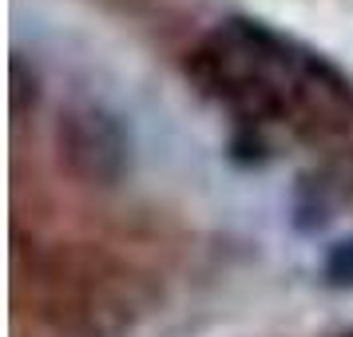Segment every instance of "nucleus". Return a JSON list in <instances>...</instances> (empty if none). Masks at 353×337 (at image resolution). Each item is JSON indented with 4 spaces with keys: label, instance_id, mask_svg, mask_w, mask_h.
I'll use <instances>...</instances> for the list:
<instances>
[{
    "label": "nucleus",
    "instance_id": "nucleus-1",
    "mask_svg": "<svg viewBox=\"0 0 353 337\" xmlns=\"http://www.w3.org/2000/svg\"><path fill=\"white\" fill-rule=\"evenodd\" d=\"M194 80L242 127H318L345 115L353 88L321 56L298 48L258 20H226L191 60Z\"/></svg>",
    "mask_w": 353,
    "mask_h": 337
},
{
    "label": "nucleus",
    "instance_id": "nucleus-3",
    "mask_svg": "<svg viewBox=\"0 0 353 337\" xmlns=\"http://www.w3.org/2000/svg\"><path fill=\"white\" fill-rule=\"evenodd\" d=\"M330 278L337 286H353V242H337L330 254Z\"/></svg>",
    "mask_w": 353,
    "mask_h": 337
},
{
    "label": "nucleus",
    "instance_id": "nucleus-2",
    "mask_svg": "<svg viewBox=\"0 0 353 337\" xmlns=\"http://www.w3.org/2000/svg\"><path fill=\"white\" fill-rule=\"evenodd\" d=\"M60 155L68 171L96 187H115L131 167V135L108 108L99 103H72L60 115Z\"/></svg>",
    "mask_w": 353,
    "mask_h": 337
},
{
    "label": "nucleus",
    "instance_id": "nucleus-5",
    "mask_svg": "<svg viewBox=\"0 0 353 337\" xmlns=\"http://www.w3.org/2000/svg\"><path fill=\"white\" fill-rule=\"evenodd\" d=\"M350 337H353V334H350Z\"/></svg>",
    "mask_w": 353,
    "mask_h": 337
},
{
    "label": "nucleus",
    "instance_id": "nucleus-4",
    "mask_svg": "<svg viewBox=\"0 0 353 337\" xmlns=\"http://www.w3.org/2000/svg\"><path fill=\"white\" fill-rule=\"evenodd\" d=\"M28 92H32L36 96V80L32 83H24V60H12V108H17V112H24V96H28Z\"/></svg>",
    "mask_w": 353,
    "mask_h": 337
}]
</instances>
